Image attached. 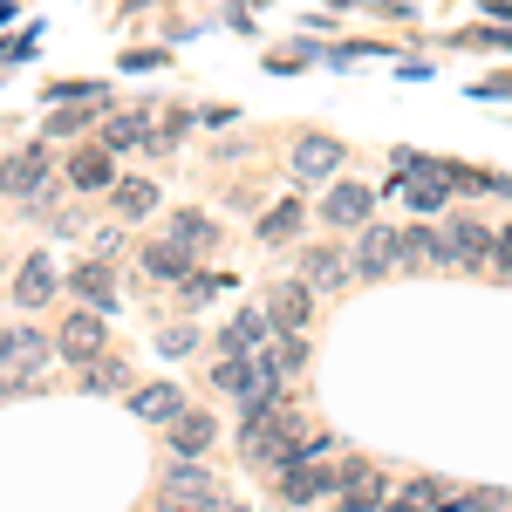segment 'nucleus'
<instances>
[{
	"label": "nucleus",
	"mask_w": 512,
	"mask_h": 512,
	"mask_svg": "<svg viewBox=\"0 0 512 512\" xmlns=\"http://www.w3.org/2000/svg\"><path fill=\"white\" fill-rule=\"evenodd\" d=\"M219 287H226V280H219V274H198V280H185V294H192V301H212Z\"/></svg>",
	"instance_id": "obj_27"
},
{
	"label": "nucleus",
	"mask_w": 512,
	"mask_h": 512,
	"mask_svg": "<svg viewBox=\"0 0 512 512\" xmlns=\"http://www.w3.org/2000/svg\"><path fill=\"white\" fill-rule=\"evenodd\" d=\"M69 185H82V192H103V185H117V171H110V151H76V158H69Z\"/></svg>",
	"instance_id": "obj_14"
},
{
	"label": "nucleus",
	"mask_w": 512,
	"mask_h": 512,
	"mask_svg": "<svg viewBox=\"0 0 512 512\" xmlns=\"http://www.w3.org/2000/svg\"><path fill=\"white\" fill-rule=\"evenodd\" d=\"M369 205H376V198L362 192V185H328L321 219H328V226H369Z\"/></svg>",
	"instance_id": "obj_8"
},
{
	"label": "nucleus",
	"mask_w": 512,
	"mask_h": 512,
	"mask_svg": "<svg viewBox=\"0 0 512 512\" xmlns=\"http://www.w3.org/2000/svg\"><path fill=\"white\" fill-rule=\"evenodd\" d=\"M0 362H14V335H0Z\"/></svg>",
	"instance_id": "obj_29"
},
{
	"label": "nucleus",
	"mask_w": 512,
	"mask_h": 512,
	"mask_svg": "<svg viewBox=\"0 0 512 512\" xmlns=\"http://www.w3.org/2000/svg\"><path fill=\"white\" fill-rule=\"evenodd\" d=\"M335 164H342V144H335V137H301V144H294V158H287V171H294L301 185H328V178H335Z\"/></svg>",
	"instance_id": "obj_4"
},
{
	"label": "nucleus",
	"mask_w": 512,
	"mask_h": 512,
	"mask_svg": "<svg viewBox=\"0 0 512 512\" xmlns=\"http://www.w3.org/2000/svg\"><path fill=\"white\" fill-rule=\"evenodd\" d=\"M308 308H315V287H308V280H280L274 294H267V315H274L280 328H308Z\"/></svg>",
	"instance_id": "obj_6"
},
{
	"label": "nucleus",
	"mask_w": 512,
	"mask_h": 512,
	"mask_svg": "<svg viewBox=\"0 0 512 512\" xmlns=\"http://www.w3.org/2000/svg\"><path fill=\"white\" fill-rule=\"evenodd\" d=\"M294 233H301V205H274V212L260 219V239H267V246H280V239H294Z\"/></svg>",
	"instance_id": "obj_21"
},
{
	"label": "nucleus",
	"mask_w": 512,
	"mask_h": 512,
	"mask_svg": "<svg viewBox=\"0 0 512 512\" xmlns=\"http://www.w3.org/2000/svg\"><path fill=\"white\" fill-rule=\"evenodd\" d=\"M267 321H274V315H253V308H246V315L226 328V355H253L260 342H267Z\"/></svg>",
	"instance_id": "obj_17"
},
{
	"label": "nucleus",
	"mask_w": 512,
	"mask_h": 512,
	"mask_svg": "<svg viewBox=\"0 0 512 512\" xmlns=\"http://www.w3.org/2000/svg\"><path fill=\"white\" fill-rule=\"evenodd\" d=\"M62 355H76V362H96V355H103V315H96V308H82V315L62 321Z\"/></svg>",
	"instance_id": "obj_7"
},
{
	"label": "nucleus",
	"mask_w": 512,
	"mask_h": 512,
	"mask_svg": "<svg viewBox=\"0 0 512 512\" xmlns=\"http://www.w3.org/2000/svg\"><path fill=\"white\" fill-rule=\"evenodd\" d=\"M171 246H185V253H205V246H212V226H205L198 212H178V226H171Z\"/></svg>",
	"instance_id": "obj_22"
},
{
	"label": "nucleus",
	"mask_w": 512,
	"mask_h": 512,
	"mask_svg": "<svg viewBox=\"0 0 512 512\" xmlns=\"http://www.w3.org/2000/svg\"><path fill=\"white\" fill-rule=\"evenodd\" d=\"M69 287H76L96 315H110V308H117V280H110V267H103V260H82L76 274H69Z\"/></svg>",
	"instance_id": "obj_10"
},
{
	"label": "nucleus",
	"mask_w": 512,
	"mask_h": 512,
	"mask_svg": "<svg viewBox=\"0 0 512 512\" xmlns=\"http://www.w3.org/2000/svg\"><path fill=\"white\" fill-rule=\"evenodd\" d=\"M14 301H21V308H48V301H55V260H48V253H28V260H21Z\"/></svg>",
	"instance_id": "obj_5"
},
{
	"label": "nucleus",
	"mask_w": 512,
	"mask_h": 512,
	"mask_svg": "<svg viewBox=\"0 0 512 512\" xmlns=\"http://www.w3.org/2000/svg\"><path fill=\"white\" fill-rule=\"evenodd\" d=\"M144 267H151V280H185L192 267H185V246H144Z\"/></svg>",
	"instance_id": "obj_19"
},
{
	"label": "nucleus",
	"mask_w": 512,
	"mask_h": 512,
	"mask_svg": "<svg viewBox=\"0 0 512 512\" xmlns=\"http://www.w3.org/2000/svg\"><path fill=\"white\" fill-rule=\"evenodd\" d=\"M321 492H335V472H321V465H294L287 485H280V499H287V506H315Z\"/></svg>",
	"instance_id": "obj_12"
},
{
	"label": "nucleus",
	"mask_w": 512,
	"mask_h": 512,
	"mask_svg": "<svg viewBox=\"0 0 512 512\" xmlns=\"http://www.w3.org/2000/svg\"><path fill=\"white\" fill-rule=\"evenodd\" d=\"M335 492H342V512H376L383 506V472H376L369 458H349V465L335 472Z\"/></svg>",
	"instance_id": "obj_2"
},
{
	"label": "nucleus",
	"mask_w": 512,
	"mask_h": 512,
	"mask_svg": "<svg viewBox=\"0 0 512 512\" xmlns=\"http://www.w3.org/2000/svg\"><path fill=\"white\" fill-rule=\"evenodd\" d=\"M301 274H308V287H321V294H328V287H342V280H349V260H342V253H328V246H315Z\"/></svg>",
	"instance_id": "obj_16"
},
{
	"label": "nucleus",
	"mask_w": 512,
	"mask_h": 512,
	"mask_svg": "<svg viewBox=\"0 0 512 512\" xmlns=\"http://www.w3.org/2000/svg\"><path fill=\"white\" fill-rule=\"evenodd\" d=\"M130 410H137L144 424H171V417L185 410V396H178V383H144V390H130Z\"/></svg>",
	"instance_id": "obj_11"
},
{
	"label": "nucleus",
	"mask_w": 512,
	"mask_h": 512,
	"mask_svg": "<svg viewBox=\"0 0 512 512\" xmlns=\"http://www.w3.org/2000/svg\"><path fill=\"white\" fill-rule=\"evenodd\" d=\"M123 383H130V376H123V362H117V369H110V362H96V376H89V390H123Z\"/></svg>",
	"instance_id": "obj_25"
},
{
	"label": "nucleus",
	"mask_w": 512,
	"mask_h": 512,
	"mask_svg": "<svg viewBox=\"0 0 512 512\" xmlns=\"http://www.w3.org/2000/svg\"><path fill=\"white\" fill-rule=\"evenodd\" d=\"M396 267H403V233H390V226H362V246H355V274L390 280Z\"/></svg>",
	"instance_id": "obj_1"
},
{
	"label": "nucleus",
	"mask_w": 512,
	"mask_h": 512,
	"mask_svg": "<svg viewBox=\"0 0 512 512\" xmlns=\"http://www.w3.org/2000/svg\"><path fill=\"white\" fill-rule=\"evenodd\" d=\"M192 342H198L192 328H164V335H158V349H164V355H185V349H192Z\"/></svg>",
	"instance_id": "obj_26"
},
{
	"label": "nucleus",
	"mask_w": 512,
	"mask_h": 512,
	"mask_svg": "<svg viewBox=\"0 0 512 512\" xmlns=\"http://www.w3.org/2000/svg\"><path fill=\"white\" fill-rule=\"evenodd\" d=\"M48 185V158L41 151H21V158L0 164V192H41Z\"/></svg>",
	"instance_id": "obj_13"
},
{
	"label": "nucleus",
	"mask_w": 512,
	"mask_h": 512,
	"mask_svg": "<svg viewBox=\"0 0 512 512\" xmlns=\"http://www.w3.org/2000/svg\"><path fill=\"white\" fill-rule=\"evenodd\" d=\"M164 499H185V506H205V499H212V485H205V472H192V465H178V472H171V492H164Z\"/></svg>",
	"instance_id": "obj_20"
},
{
	"label": "nucleus",
	"mask_w": 512,
	"mask_h": 512,
	"mask_svg": "<svg viewBox=\"0 0 512 512\" xmlns=\"http://www.w3.org/2000/svg\"><path fill=\"white\" fill-rule=\"evenodd\" d=\"M492 253H499V246H492V233H485L478 219H451V226H444V260H451V267H485Z\"/></svg>",
	"instance_id": "obj_3"
},
{
	"label": "nucleus",
	"mask_w": 512,
	"mask_h": 512,
	"mask_svg": "<svg viewBox=\"0 0 512 512\" xmlns=\"http://www.w3.org/2000/svg\"><path fill=\"white\" fill-rule=\"evenodd\" d=\"M103 144H110V151H117V144H151V137H144V117H110L103 123Z\"/></svg>",
	"instance_id": "obj_23"
},
{
	"label": "nucleus",
	"mask_w": 512,
	"mask_h": 512,
	"mask_svg": "<svg viewBox=\"0 0 512 512\" xmlns=\"http://www.w3.org/2000/svg\"><path fill=\"white\" fill-rule=\"evenodd\" d=\"M437 260H444V233H431V226L403 233V267H437Z\"/></svg>",
	"instance_id": "obj_18"
},
{
	"label": "nucleus",
	"mask_w": 512,
	"mask_h": 512,
	"mask_svg": "<svg viewBox=\"0 0 512 512\" xmlns=\"http://www.w3.org/2000/svg\"><path fill=\"white\" fill-rule=\"evenodd\" d=\"M212 437H219V424H212L205 410H178V417H171V451H178V458L212 451Z\"/></svg>",
	"instance_id": "obj_9"
},
{
	"label": "nucleus",
	"mask_w": 512,
	"mask_h": 512,
	"mask_svg": "<svg viewBox=\"0 0 512 512\" xmlns=\"http://www.w3.org/2000/svg\"><path fill=\"white\" fill-rule=\"evenodd\" d=\"M110 198H117V219H144L158 205V185L151 178H123V185H110Z\"/></svg>",
	"instance_id": "obj_15"
},
{
	"label": "nucleus",
	"mask_w": 512,
	"mask_h": 512,
	"mask_svg": "<svg viewBox=\"0 0 512 512\" xmlns=\"http://www.w3.org/2000/svg\"><path fill=\"white\" fill-rule=\"evenodd\" d=\"M410 205H417V212H437V205H444V185L417 178V185H410Z\"/></svg>",
	"instance_id": "obj_24"
},
{
	"label": "nucleus",
	"mask_w": 512,
	"mask_h": 512,
	"mask_svg": "<svg viewBox=\"0 0 512 512\" xmlns=\"http://www.w3.org/2000/svg\"><path fill=\"white\" fill-rule=\"evenodd\" d=\"M205 512H239V506H205Z\"/></svg>",
	"instance_id": "obj_30"
},
{
	"label": "nucleus",
	"mask_w": 512,
	"mask_h": 512,
	"mask_svg": "<svg viewBox=\"0 0 512 512\" xmlns=\"http://www.w3.org/2000/svg\"><path fill=\"white\" fill-rule=\"evenodd\" d=\"M69 130H82V110H55L48 117V137H69Z\"/></svg>",
	"instance_id": "obj_28"
}]
</instances>
